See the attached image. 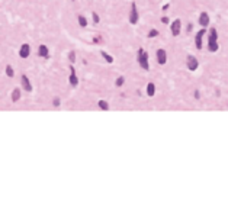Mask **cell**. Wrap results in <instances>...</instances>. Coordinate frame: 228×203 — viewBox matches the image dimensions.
Here are the masks:
<instances>
[{"label":"cell","instance_id":"6da1fadb","mask_svg":"<svg viewBox=\"0 0 228 203\" xmlns=\"http://www.w3.org/2000/svg\"><path fill=\"white\" fill-rule=\"evenodd\" d=\"M218 49H219L218 31L215 28H209V31H208V51L209 52H216Z\"/></svg>","mask_w":228,"mask_h":203},{"label":"cell","instance_id":"7a4b0ae2","mask_svg":"<svg viewBox=\"0 0 228 203\" xmlns=\"http://www.w3.org/2000/svg\"><path fill=\"white\" fill-rule=\"evenodd\" d=\"M137 60H138V65H140L143 70H145V71H148V70H150V62H148V52H147L144 48H140V49H138Z\"/></svg>","mask_w":228,"mask_h":203},{"label":"cell","instance_id":"3957f363","mask_svg":"<svg viewBox=\"0 0 228 203\" xmlns=\"http://www.w3.org/2000/svg\"><path fill=\"white\" fill-rule=\"evenodd\" d=\"M129 23L131 25H137L138 21H140V12H138V8H137V3L132 2L131 3V9H129Z\"/></svg>","mask_w":228,"mask_h":203},{"label":"cell","instance_id":"277c9868","mask_svg":"<svg viewBox=\"0 0 228 203\" xmlns=\"http://www.w3.org/2000/svg\"><path fill=\"white\" fill-rule=\"evenodd\" d=\"M186 67H187L189 71H196V70L199 68V61H198V58H196L195 55L189 54V55L186 57Z\"/></svg>","mask_w":228,"mask_h":203},{"label":"cell","instance_id":"5b68a950","mask_svg":"<svg viewBox=\"0 0 228 203\" xmlns=\"http://www.w3.org/2000/svg\"><path fill=\"white\" fill-rule=\"evenodd\" d=\"M205 34H206V28H200V29L196 32V35H195V47H196V49H199V51H200L202 47H203L202 39H203Z\"/></svg>","mask_w":228,"mask_h":203},{"label":"cell","instance_id":"8992f818","mask_svg":"<svg viewBox=\"0 0 228 203\" xmlns=\"http://www.w3.org/2000/svg\"><path fill=\"white\" fill-rule=\"evenodd\" d=\"M170 31H172V35H173V36H179L180 32H182V21H180V19H174V21L170 23Z\"/></svg>","mask_w":228,"mask_h":203},{"label":"cell","instance_id":"52a82bcc","mask_svg":"<svg viewBox=\"0 0 228 203\" xmlns=\"http://www.w3.org/2000/svg\"><path fill=\"white\" fill-rule=\"evenodd\" d=\"M68 83H70V86H73V87H77V86H79V77H77V73H76V68H74V65H73V64H70Z\"/></svg>","mask_w":228,"mask_h":203},{"label":"cell","instance_id":"ba28073f","mask_svg":"<svg viewBox=\"0 0 228 203\" xmlns=\"http://www.w3.org/2000/svg\"><path fill=\"white\" fill-rule=\"evenodd\" d=\"M156 60H157V62H158L160 65H164V64L167 62V52H166V49L158 48V49L156 51Z\"/></svg>","mask_w":228,"mask_h":203},{"label":"cell","instance_id":"9c48e42d","mask_svg":"<svg viewBox=\"0 0 228 203\" xmlns=\"http://www.w3.org/2000/svg\"><path fill=\"white\" fill-rule=\"evenodd\" d=\"M198 22H199L200 28H208L209 23H211V18H209L208 12H200V15L198 18Z\"/></svg>","mask_w":228,"mask_h":203},{"label":"cell","instance_id":"30bf717a","mask_svg":"<svg viewBox=\"0 0 228 203\" xmlns=\"http://www.w3.org/2000/svg\"><path fill=\"white\" fill-rule=\"evenodd\" d=\"M21 86H22V88H23L26 93H31V91H32V84H31V80H29V77H28L26 74H22V75H21Z\"/></svg>","mask_w":228,"mask_h":203},{"label":"cell","instance_id":"8fae6325","mask_svg":"<svg viewBox=\"0 0 228 203\" xmlns=\"http://www.w3.org/2000/svg\"><path fill=\"white\" fill-rule=\"evenodd\" d=\"M29 55H31V45L29 44H22L21 48H19V57L26 60Z\"/></svg>","mask_w":228,"mask_h":203},{"label":"cell","instance_id":"7c38bea8","mask_svg":"<svg viewBox=\"0 0 228 203\" xmlns=\"http://www.w3.org/2000/svg\"><path fill=\"white\" fill-rule=\"evenodd\" d=\"M38 55L39 57H42V58H45V60H48L50 58V49H48V47L47 45H39L38 47Z\"/></svg>","mask_w":228,"mask_h":203},{"label":"cell","instance_id":"4fadbf2b","mask_svg":"<svg viewBox=\"0 0 228 203\" xmlns=\"http://www.w3.org/2000/svg\"><path fill=\"white\" fill-rule=\"evenodd\" d=\"M21 97H22V91H21V88H19V87L13 88V90H12V93H10V99H12L13 103L19 102V100H21Z\"/></svg>","mask_w":228,"mask_h":203},{"label":"cell","instance_id":"5bb4252c","mask_svg":"<svg viewBox=\"0 0 228 203\" xmlns=\"http://www.w3.org/2000/svg\"><path fill=\"white\" fill-rule=\"evenodd\" d=\"M77 21H79V26L80 28H87V19H86V16H83V15H77Z\"/></svg>","mask_w":228,"mask_h":203},{"label":"cell","instance_id":"9a60e30c","mask_svg":"<svg viewBox=\"0 0 228 203\" xmlns=\"http://www.w3.org/2000/svg\"><path fill=\"white\" fill-rule=\"evenodd\" d=\"M154 94H156V86H154V83H148L147 84V96L153 97Z\"/></svg>","mask_w":228,"mask_h":203},{"label":"cell","instance_id":"2e32d148","mask_svg":"<svg viewBox=\"0 0 228 203\" xmlns=\"http://www.w3.org/2000/svg\"><path fill=\"white\" fill-rule=\"evenodd\" d=\"M97 108H99L100 110H109L107 100H99V102H97Z\"/></svg>","mask_w":228,"mask_h":203},{"label":"cell","instance_id":"e0dca14e","mask_svg":"<svg viewBox=\"0 0 228 203\" xmlns=\"http://www.w3.org/2000/svg\"><path fill=\"white\" fill-rule=\"evenodd\" d=\"M100 55L103 57V60H105L107 64H112V62H113V57H112V55H109L106 51H100Z\"/></svg>","mask_w":228,"mask_h":203},{"label":"cell","instance_id":"ac0fdd59","mask_svg":"<svg viewBox=\"0 0 228 203\" xmlns=\"http://www.w3.org/2000/svg\"><path fill=\"white\" fill-rule=\"evenodd\" d=\"M5 73H6V75H8L9 78L15 77V70H13V67H12L10 64H8V65H6V68H5Z\"/></svg>","mask_w":228,"mask_h":203},{"label":"cell","instance_id":"d6986e66","mask_svg":"<svg viewBox=\"0 0 228 203\" xmlns=\"http://www.w3.org/2000/svg\"><path fill=\"white\" fill-rule=\"evenodd\" d=\"M158 34H160V32H158L157 29H150L148 34H147V38H148V39H153V38L158 36Z\"/></svg>","mask_w":228,"mask_h":203},{"label":"cell","instance_id":"ffe728a7","mask_svg":"<svg viewBox=\"0 0 228 203\" xmlns=\"http://www.w3.org/2000/svg\"><path fill=\"white\" fill-rule=\"evenodd\" d=\"M124 84H125V77H124V75H119V77L115 80V86H116V87H122Z\"/></svg>","mask_w":228,"mask_h":203},{"label":"cell","instance_id":"44dd1931","mask_svg":"<svg viewBox=\"0 0 228 203\" xmlns=\"http://www.w3.org/2000/svg\"><path fill=\"white\" fill-rule=\"evenodd\" d=\"M68 61H70V64L76 62V51H70L68 52Z\"/></svg>","mask_w":228,"mask_h":203},{"label":"cell","instance_id":"7402d4cb","mask_svg":"<svg viewBox=\"0 0 228 203\" xmlns=\"http://www.w3.org/2000/svg\"><path fill=\"white\" fill-rule=\"evenodd\" d=\"M52 106H54V108H60V106H61V100H60V97L55 96V97L52 99Z\"/></svg>","mask_w":228,"mask_h":203},{"label":"cell","instance_id":"603a6c76","mask_svg":"<svg viewBox=\"0 0 228 203\" xmlns=\"http://www.w3.org/2000/svg\"><path fill=\"white\" fill-rule=\"evenodd\" d=\"M92 19H93V23H94V25H97V23L100 22V16H99L96 12H93V13H92Z\"/></svg>","mask_w":228,"mask_h":203},{"label":"cell","instance_id":"cb8c5ba5","mask_svg":"<svg viewBox=\"0 0 228 203\" xmlns=\"http://www.w3.org/2000/svg\"><path fill=\"white\" fill-rule=\"evenodd\" d=\"M192 31H193V23H192V22H189V23H187V26H186V32L189 34V32H192Z\"/></svg>","mask_w":228,"mask_h":203},{"label":"cell","instance_id":"d4e9b609","mask_svg":"<svg viewBox=\"0 0 228 203\" xmlns=\"http://www.w3.org/2000/svg\"><path fill=\"white\" fill-rule=\"evenodd\" d=\"M193 97H195L196 100H199V99H200V91H199L198 88H196V90L193 91Z\"/></svg>","mask_w":228,"mask_h":203},{"label":"cell","instance_id":"484cf974","mask_svg":"<svg viewBox=\"0 0 228 203\" xmlns=\"http://www.w3.org/2000/svg\"><path fill=\"white\" fill-rule=\"evenodd\" d=\"M161 23H164V25L170 23V19H169V16H163V18H161Z\"/></svg>","mask_w":228,"mask_h":203},{"label":"cell","instance_id":"4316f807","mask_svg":"<svg viewBox=\"0 0 228 203\" xmlns=\"http://www.w3.org/2000/svg\"><path fill=\"white\" fill-rule=\"evenodd\" d=\"M93 42H94V44H100V42H102V36H99V35L94 36V38H93Z\"/></svg>","mask_w":228,"mask_h":203},{"label":"cell","instance_id":"83f0119b","mask_svg":"<svg viewBox=\"0 0 228 203\" xmlns=\"http://www.w3.org/2000/svg\"><path fill=\"white\" fill-rule=\"evenodd\" d=\"M169 8H170V5H164V6L161 8V10H164V12H166V10H167Z\"/></svg>","mask_w":228,"mask_h":203},{"label":"cell","instance_id":"f1b7e54d","mask_svg":"<svg viewBox=\"0 0 228 203\" xmlns=\"http://www.w3.org/2000/svg\"><path fill=\"white\" fill-rule=\"evenodd\" d=\"M73 2H74V0H73Z\"/></svg>","mask_w":228,"mask_h":203}]
</instances>
